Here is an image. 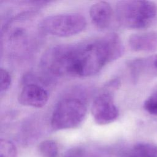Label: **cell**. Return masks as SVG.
<instances>
[{
    "instance_id": "obj_1",
    "label": "cell",
    "mask_w": 157,
    "mask_h": 157,
    "mask_svg": "<svg viewBox=\"0 0 157 157\" xmlns=\"http://www.w3.org/2000/svg\"><path fill=\"white\" fill-rule=\"evenodd\" d=\"M114 60L104 36L93 40L53 46L43 54L40 63L47 72L56 76L87 77Z\"/></svg>"
},
{
    "instance_id": "obj_2",
    "label": "cell",
    "mask_w": 157,
    "mask_h": 157,
    "mask_svg": "<svg viewBox=\"0 0 157 157\" xmlns=\"http://www.w3.org/2000/svg\"><path fill=\"white\" fill-rule=\"evenodd\" d=\"M156 14V5L149 1H120L115 7V16L118 23L128 29L147 28L152 23Z\"/></svg>"
},
{
    "instance_id": "obj_3",
    "label": "cell",
    "mask_w": 157,
    "mask_h": 157,
    "mask_svg": "<svg viewBox=\"0 0 157 157\" xmlns=\"http://www.w3.org/2000/svg\"><path fill=\"white\" fill-rule=\"evenodd\" d=\"M86 112V105L80 99H63L56 104L53 111L50 120L51 126L55 131L75 128L83 121Z\"/></svg>"
},
{
    "instance_id": "obj_4",
    "label": "cell",
    "mask_w": 157,
    "mask_h": 157,
    "mask_svg": "<svg viewBox=\"0 0 157 157\" xmlns=\"http://www.w3.org/2000/svg\"><path fill=\"white\" fill-rule=\"evenodd\" d=\"M86 27L85 18L78 13H63L44 18L39 28L44 33L52 36L66 37L78 34Z\"/></svg>"
},
{
    "instance_id": "obj_5",
    "label": "cell",
    "mask_w": 157,
    "mask_h": 157,
    "mask_svg": "<svg viewBox=\"0 0 157 157\" xmlns=\"http://www.w3.org/2000/svg\"><path fill=\"white\" fill-rule=\"evenodd\" d=\"M94 121L99 125H105L115 121L119 111L113 99V93L103 89L94 99L91 108Z\"/></svg>"
},
{
    "instance_id": "obj_6",
    "label": "cell",
    "mask_w": 157,
    "mask_h": 157,
    "mask_svg": "<svg viewBox=\"0 0 157 157\" xmlns=\"http://www.w3.org/2000/svg\"><path fill=\"white\" fill-rule=\"evenodd\" d=\"M48 94L47 91L42 86L36 83H29L23 86L20 91L18 102L27 107L41 108L47 102Z\"/></svg>"
},
{
    "instance_id": "obj_7",
    "label": "cell",
    "mask_w": 157,
    "mask_h": 157,
    "mask_svg": "<svg viewBox=\"0 0 157 157\" xmlns=\"http://www.w3.org/2000/svg\"><path fill=\"white\" fill-rule=\"evenodd\" d=\"M111 5L105 1L93 4L90 8L89 13L92 23L98 28L104 29L109 26L113 17Z\"/></svg>"
},
{
    "instance_id": "obj_8",
    "label": "cell",
    "mask_w": 157,
    "mask_h": 157,
    "mask_svg": "<svg viewBox=\"0 0 157 157\" xmlns=\"http://www.w3.org/2000/svg\"><path fill=\"white\" fill-rule=\"evenodd\" d=\"M130 48L135 52H153L157 50V33L145 32L131 34L128 39Z\"/></svg>"
},
{
    "instance_id": "obj_9",
    "label": "cell",
    "mask_w": 157,
    "mask_h": 157,
    "mask_svg": "<svg viewBox=\"0 0 157 157\" xmlns=\"http://www.w3.org/2000/svg\"><path fill=\"white\" fill-rule=\"evenodd\" d=\"M124 157H157V146L146 142L136 144L126 152Z\"/></svg>"
},
{
    "instance_id": "obj_10",
    "label": "cell",
    "mask_w": 157,
    "mask_h": 157,
    "mask_svg": "<svg viewBox=\"0 0 157 157\" xmlns=\"http://www.w3.org/2000/svg\"><path fill=\"white\" fill-rule=\"evenodd\" d=\"M128 67L134 81L137 80L150 67H153L151 58H136L131 60L128 63Z\"/></svg>"
},
{
    "instance_id": "obj_11",
    "label": "cell",
    "mask_w": 157,
    "mask_h": 157,
    "mask_svg": "<svg viewBox=\"0 0 157 157\" xmlns=\"http://www.w3.org/2000/svg\"><path fill=\"white\" fill-rule=\"evenodd\" d=\"M39 150L43 157H57L59 148L55 140H45L40 143Z\"/></svg>"
},
{
    "instance_id": "obj_12",
    "label": "cell",
    "mask_w": 157,
    "mask_h": 157,
    "mask_svg": "<svg viewBox=\"0 0 157 157\" xmlns=\"http://www.w3.org/2000/svg\"><path fill=\"white\" fill-rule=\"evenodd\" d=\"M0 157H18L17 147L12 141L6 139H1Z\"/></svg>"
},
{
    "instance_id": "obj_13",
    "label": "cell",
    "mask_w": 157,
    "mask_h": 157,
    "mask_svg": "<svg viewBox=\"0 0 157 157\" xmlns=\"http://www.w3.org/2000/svg\"><path fill=\"white\" fill-rule=\"evenodd\" d=\"M144 108L149 114L157 116V90L144 101Z\"/></svg>"
},
{
    "instance_id": "obj_14",
    "label": "cell",
    "mask_w": 157,
    "mask_h": 157,
    "mask_svg": "<svg viewBox=\"0 0 157 157\" xmlns=\"http://www.w3.org/2000/svg\"><path fill=\"white\" fill-rule=\"evenodd\" d=\"M79 157H111L106 151L98 149H88L78 147Z\"/></svg>"
},
{
    "instance_id": "obj_15",
    "label": "cell",
    "mask_w": 157,
    "mask_h": 157,
    "mask_svg": "<svg viewBox=\"0 0 157 157\" xmlns=\"http://www.w3.org/2000/svg\"><path fill=\"white\" fill-rule=\"evenodd\" d=\"M1 93L6 92L12 83V77L9 72L4 68H1Z\"/></svg>"
},
{
    "instance_id": "obj_16",
    "label": "cell",
    "mask_w": 157,
    "mask_h": 157,
    "mask_svg": "<svg viewBox=\"0 0 157 157\" xmlns=\"http://www.w3.org/2000/svg\"><path fill=\"white\" fill-rule=\"evenodd\" d=\"M78 147L69 149L63 157H78Z\"/></svg>"
},
{
    "instance_id": "obj_17",
    "label": "cell",
    "mask_w": 157,
    "mask_h": 157,
    "mask_svg": "<svg viewBox=\"0 0 157 157\" xmlns=\"http://www.w3.org/2000/svg\"><path fill=\"white\" fill-rule=\"evenodd\" d=\"M151 60H152V64L153 67L157 70V55L155 56L153 58H151Z\"/></svg>"
}]
</instances>
